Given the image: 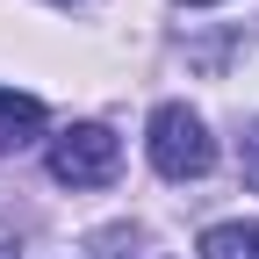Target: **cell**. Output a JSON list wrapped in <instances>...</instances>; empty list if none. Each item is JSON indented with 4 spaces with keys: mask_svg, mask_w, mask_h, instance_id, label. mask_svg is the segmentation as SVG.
<instances>
[{
    "mask_svg": "<svg viewBox=\"0 0 259 259\" xmlns=\"http://www.w3.org/2000/svg\"><path fill=\"white\" fill-rule=\"evenodd\" d=\"M144 151H151V166L166 173V180H202V173L216 166V137H209V122L194 115L187 101H158V108H151Z\"/></svg>",
    "mask_w": 259,
    "mask_h": 259,
    "instance_id": "6da1fadb",
    "label": "cell"
},
{
    "mask_svg": "<svg viewBox=\"0 0 259 259\" xmlns=\"http://www.w3.org/2000/svg\"><path fill=\"white\" fill-rule=\"evenodd\" d=\"M122 173V137L108 122H72L51 137V180L58 187H108Z\"/></svg>",
    "mask_w": 259,
    "mask_h": 259,
    "instance_id": "7a4b0ae2",
    "label": "cell"
},
{
    "mask_svg": "<svg viewBox=\"0 0 259 259\" xmlns=\"http://www.w3.org/2000/svg\"><path fill=\"white\" fill-rule=\"evenodd\" d=\"M29 137H44V101H36V94L0 87V151H22Z\"/></svg>",
    "mask_w": 259,
    "mask_h": 259,
    "instance_id": "3957f363",
    "label": "cell"
},
{
    "mask_svg": "<svg viewBox=\"0 0 259 259\" xmlns=\"http://www.w3.org/2000/svg\"><path fill=\"white\" fill-rule=\"evenodd\" d=\"M202 259H259V223H209L202 231Z\"/></svg>",
    "mask_w": 259,
    "mask_h": 259,
    "instance_id": "277c9868",
    "label": "cell"
},
{
    "mask_svg": "<svg viewBox=\"0 0 259 259\" xmlns=\"http://www.w3.org/2000/svg\"><path fill=\"white\" fill-rule=\"evenodd\" d=\"M238 166H245V187H259V122H245V137H238Z\"/></svg>",
    "mask_w": 259,
    "mask_h": 259,
    "instance_id": "5b68a950",
    "label": "cell"
},
{
    "mask_svg": "<svg viewBox=\"0 0 259 259\" xmlns=\"http://www.w3.org/2000/svg\"><path fill=\"white\" fill-rule=\"evenodd\" d=\"M180 8H216V0H180Z\"/></svg>",
    "mask_w": 259,
    "mask_h": 259,
    "instance_id": "8992f818",
    "label": "cell"
}]
</instances>
